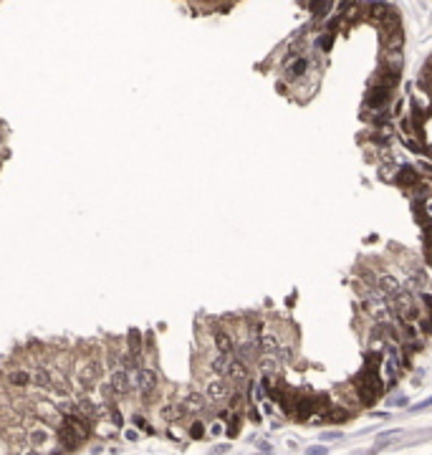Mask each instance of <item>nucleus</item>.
Masks as SVG:
<instances>
[{"instance_id": "7ed1b4c3", "label": "nucleus", "mask_w": 432, "mask_h": 455, "mask_svg": "<svg viewBox=\"0 0 432 455\" xmlns=\"http://www.w3.org/2000/svg\"><path fill=\"white\" fill-rule=\"evenodd\" d=\"M308 68H311V58L306 56V53H301V56H288L286 58V63H283V76H286V81H301L303 76L308 73Z\"/></svg>"}, {"instance_id": "1a4fd4ad", "label": "nucleus", "mask_w": 432, "mask_h": 455, "mask_svg": "<svg viewBox=\"0 0 432 455\" xmlns=\"http://www.w3.org/2000/svg\"><path fill=\"white\" fill-rule=\"evenodd\" d=\"M255 367H258L260 377H276L278 369H281V362H278L276 354H260V359L255 362Z\"/></svg>"}, {"instance_id": "dca6fc26", "label": "nucleus", "mask_w": 432, "mask_h": 455, "mask_svg": "<svg viewBox=\"0 0 432 455\" xmlns=\"http://www.w3.org/2000/svg\"><path fill=\"white\" fill-rule=\"evenodd\" d=\"M222 430H225V425H222V423H220V420H215V423H213V425H210V435H220V433H222Z\"/></svg>"}, {"instance_id": "9b49d317", "label": "nucleus", "mask_w": 432, "mask_h": 455, "mask_svg": "<svg viewBox=\"0 0 432 455\" xmlns=\"http://www.w3.org/2000/svg\"><path fill=\"white\" fill-rule=\"evenodd\" d=\"M53 440V433L48 430V428H33V430H28V443L35 448V445H46V443H51Z\"/></svg>"}, {"instance_id": "f03ea898", "label": "nucleus", "mask_w": 432, "mask_h": 455, "mask_svg": "<svg viewBox=\"0 0 432 455\" xmlns=\"http://www.w3.org/2000/svg\"><path fill=\"white\" fill-rule=\"evenodd\" d=\"M232 385L227 382L225 377H217V374H210L208 379H205V385H203V395H205V400L210 402V405H222V402H227L230 400V395H232Z\"/></svg>"}, {"instance_id": "39448f33", "label": "nucleus", "mask_w": 432, "mask_h": 455, "mask_svg": "<svg viewBox=\"0 0 432 455\" xmlns=\"http://www.w3.org/2000/svg\"><path fill=\"white\" fill-rule=\"evenodd\" d=\"M422 182V172L417 167H410V165H402L397 172H395V185L402 187L405 193H410L412 187H417Z\"/></svg>"}, {"instance_id": "a211bd4d", "label": "nucleus", "mask_w": 432, "mask_h": 455, "mask_svg": "<svg viewBox=\"0 0 432 455\" xmlns=\"http://www.w3.org/2000/svg\"><path fill=\"white\" fill-rule=\"evenodd\" d=\"M425 210H427V213H430V215H432V195H430V198H427V200H425Z\"/></svg>"}, {"instance_id": "ddd939ff", "label": "nucleus", "mask_w": 432, "mask_h": 455, "mask_svg": "<svg viewBox=\"0 0 432 455\" xmlns=\"http://www.w3.org/2000/svg\"><path fill=\"white\" fill-rule=\"evenodd\" d=\"M187 435H190L192 440H203V438H205V423H203V420H195V423L190 425Z\"/></svg>"}, {"instance_id": "f8f14e48", "label": "nucleus", "mask_w": 432, "mask_h": 455, "mask_svg": "<svg viewBox=\"0 0 432 455\" xmlns=\"http://www.w3.org/2000/svg\"><path fill=\"white\" fill-rule=\"evenodd\" d=\"M417 329L425 339H430L432 336V314H422V319L417 321Z\"/></svg>"}, {"instance_id": "423d86ee", "label": "nucleus", "mask_w": 432, "mask_h": 455, "mask_svg": "<svg viewBox=\"0 0 432 455\" xmlns=\"http://www.w3.org/2000/svg\"><path fill=\"white\" fill-rule=\"evenodd\" d=\"M225 379H227V382H230L232 387H243V385H248V382H250V367H248L245 362H240V359H235V357H232V362H230V369H227Z\"/></svg>"}, {"instance_id": "f3484780", "label": "nucleus", "mask_w": 432, "mask_h": 455, "mask_svg": "<svg viewBox=\"0 0 432 455\" xmlns=\"http://www.w3.org/2000/svg\"><path fill=\"white\" fill-rule=\"evenodd\" d=\"M308 455H326V448L316 445V448H311V450H308Z\"/></svg>"}, {"instance_id": "4468645a", "label": "nucleus", "mask_w": 432, "mask_h": 455, "mask_svg": "<svg viewBox=\"0 0 432 455\" xmlns=\"http://www.w3.org/2000/svg\"><path fill=\"white\" fill-rule=\"evenodd\" d=\"M331 43H334V33H326V35H321L319 41H316V46H319L321 51H329V48H331Z\"/></svg>"}, {"instance_id": "20e7f679", "label": "nucleus", "mask_w": 432, "mask_h": 455, "mask_svg": "<svg viewBox=\"0 0 432 455\" xmlns=\"http://www.w3.org/2000/svg\"><path fill=\"white\" fill-rule=\"evenodd\" d=\"M3 374H5V385L10 390H28L30 387V367H25V364L5 367Z\"/></svg>"}, {"instance_id": "2eb2a0df", "label": "nucleus", "mask_w": 432, "mask_h": 455, "mask_svg": "<svg viewBox=\"0 0 432 455\" xmlns=\"http://www.w3.org/2000/svg\"><path fill=\"white\" fill-rule=\"evenodd\" d=\"M134 425H137L139 430H144V433H152V428H149V423H147V417H144V415H139V412L134 415Z\"/></svg>"}, {"instance_id": "f257e3e1", "label": "nucleus", "mask_w": 432, "mask_h": 455, "mask_svg": "<svg viewBox=\"0 0 432 455\" xmlns=\"http://www.w3.org/2000/svg\"><path fill=\"white\" fill-rule=\"evenodd\" d=\"M137 395L142 402H152L160 395V374H157L154 364H139L137 369Z\"/></svg>"}, {"instance_id": "0eeeda50", "label": "nucleus", "mask_w": 432, "mask_h": 455, "mask_svg": "<svg viewBox=\"0 0 432 455\" xmlns=\"http://www.w3.org/2000/svg\"><path fill=\"white\" fill-rule=\"evenodd\" d=\"M180 402H182V407H185L187 415H205V412H208V405H210V402L205 400V395L198 392V390H187L185 397H182Z\"/></svg>"}, {"instance_id": "6ab92c4d", "label": "nucleus", "mask_w": 432, "mask_h": 455, "mask_svg": "<svg viewBox=\"0 0 432 455\" xmlns=\"http://www.w3.org/2000/svg\"><path fill=\"white\" fill-rule=\"evenodd\" d=\"M23 455H43V453H41V450H35V448H28Z\"/></svg>"}, {"instance_id": "9d476101", "label": "nucleus", "mask_w": 432, "mask_h": 455, "mask_svg": "<svg viewBox=\"0 0 432 455\" xmlns=\"http://www.w3.org/2000/svg\"><path fill=\"white\" fill-rule=\"evenodd\" d=\"M56 440H58V445H61L63 450H76L78 445H81V440H78V438H76V435H73V433H71L63 423L56 428Z\"/></svg>"}, {"instance_id": "6e6552de", "label": "nucleus", "mask_w": 432, "mask_h": 455, "mask_svg": "<svg viewBox=\"0 0 432 455\" xmlns=\"http://www.w3.org/2000/svg\"><path fill=\"white\" fill-rule=\"evenodd\" d=\"M30 387H33L35 392L51 390V369H48V364L35 362V364L30 367Z\"/></svg>"}]
</instances>
